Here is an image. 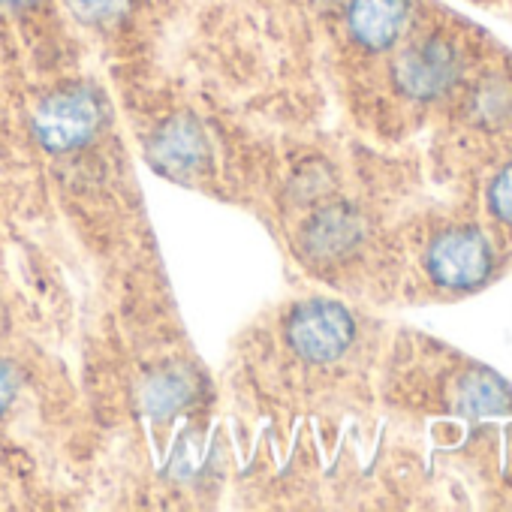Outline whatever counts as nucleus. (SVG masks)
<instances>
[{
  "label": "nucleus",
  "instance_id": "ddd939ff",
  "mask_svg": "<svg viewBox=\"0 0 512 512\" xmlns=\"http://www.w3.org/2000/svg\"><path fill=\"white\" fill-rule=\"evenodd\" d=\"M4 7H13V10H25V7H34V4H40V0H0Z\"/></svg>",
  "mask_w": 512,
  "mask_h": 512
},
{
  "label": "nucleus",
  "instance_id": "1a4fd4ad",
  "mask_svg": "<svg viewBox=\"0 0 512 512\" xmlns=\"http://www.w3.org/2000/svg\"><path fill=\"white\" fill-rule=\"evenodd\" d=\"M184 395H187V386L178 374H160L148 392V407L154 413H166V410H175Z\"/></svg>",
  "mask_w": 512,
  "mask_h": 512
},
{
  "label": "nucleus",
  "instance_id": "20e7f679",
  "mask_svg": "<svg viewBox=\"0 0 512 512\" xmlns=\"http://www.w3.org/2000/svg\"><path fill=\"white\" fill-rule=\"evenodd\" d=\"M455 79V52L443 40H422L395 61V82L410 97H437Z\"/></svg>",
  "mask_w": 512,
  "mask_h": 512
},
{
  "label": "nucleus",
  "instance_id": "0eeeda50",
  "mask_svg": "<svg viewBox=\"0 0 512 512\" xmlns=\"http://www.w3.org/2000/svg\"><path fill=\"white\" fill-rule=\"evenodd\" d=\"M154 151L169 172H190L205 160V139L193 121L175 118L157 133Z\"/></svg>",
  "mask_w": 512,
  "mask_h": 512
},
{
  "label": "nucleus",
  "instance_id": "9d476101",
  "mask_svg": "<svg viewBox=\"0 0 512 512\" xmlns=\"http://www.w3.org/2000/svg\"><path fill=\"white\" fill-rule=\"evenodd\" d=\"M124 4H127V0H67V7L73 10V16L88 22V25H100V22L118 19Z\"/></svg>",
  "mask_w": 512,
  "mask_h": 512
},
{
  "label": "nucleus",
  "instance_id": "f03ea898",
  "mask_svg": "<svg viewBox=\"0 0 512 512\" xmlns=\"http://www.w3.org/2000/svg\"><path fill=\"white\" fill-rule=\"evenodd\" d=\"M284 338H287V347L302 362L329 365L350 350V344L356 338V323L344 305L314 299V302H302L290 311Z\"/></svg>",
  "mask_w": 512,
  "mask_h": 512
},
{
  "label": "nucleus",
  "instance_id": "6e6552de",
  "mask_svg": "<svg viewBox=\"0 0 512 512\" xmlns=\"http://www.w3.org/2000/svg\"><path fill=\"white\" fill-rule=\"evenodd\" d=\"M458 404L467 416H494L512 410V389L491 371H473L458 389Z\"/></svg>",
  "mask_w": 512,
  "mask_h": 512
},
{
  "label": "nucleus",
  "instance_id": "423d86ee",
  "mask_svg": "<svg viewBox=\"0 0 512 512\" xmlns=\"http://www.w3.org/2000/svg\"><path fill=\"white\" fill-rule=\"evenodd\" d=\"M359 238V220L347 208H323L305 226V247L317 260H335L347 253Z\"/></svg>",
  "mask_w": 512,
  "mask_h": 512
},
{
  "label": "nucleus",
  "instance_id": "f257e3e1",
  "mask_svg": "<svg viewBox=\"0 0 512 512\" xmlns=\"http://www.w3.org/2000/svg\"><path fill=\"white\" fill-rule=\"evenodd\" d=\"M103 127V103L94 88H61L34 112V136L46 151L67 154L97 139Z\"/></svg>",
  "mask_w": 512,
  "mask_h": 512
},
{
  "label": "nucleus",
  "instance_id": "f8f14e48",
  "mask_svg": "<svg viewBox=\"0 0 512 512\" xmlns=\"http://www.w3.org/2000/svg\"><path fill=\"white\" fill-rule=\"evenodd\" d=\"M16 392H19V377L4 359H0V416L10 410V404L16 401Z\"/></svg>",
  "mask_w": 512,
  "mask_h": 512
},
{
  "label": "nucleus",
  "instance_id": "9b49d317",
  "mask_svg": "<svg viewBox=\"0 0 512 512\" xmlns=\"http://www.w3.org/2000/svg\"><path fill=\"white\" fill-rule=\"evenodd\" d=\"M491 211L500 217V220H506V223H512V163L494 178V184H491Z\"/></svg>",
  "mask_w": 512,
  "mask_h": 512
},
{
  "label": "nucleus",
  "instance_id": "39448f33",
  "mask_svg": "<svg viewBox=\"0 0 512 512\" xmlns=\"http://www.w3.org/2000/svg\"><path fill=\"white\" fill-rule=\"evenodd\" d=\"M407 13H410L407 0H350L347 28L359 46L371 52H383L401 37L407 25Z\"/></svg>",
  "mask_w": 512,
  "mask_h": 512
},
{
  "label": "nucleus",
  "instance_id": "7ed1b4c3",
  "mask_svg": "<svg viewBox=\"0 0 512 512\" xmlns=\"http://www.w3.org/2000/svg\"><path fill=\"white\" fill-rule=\"evenodd\" d=\"M428 272L440 287L470 290L491 272V247L479 229L443 232L428 250Z\"/></svg>",
  "mask_w": 512,
  "mask_h": 512
}]
</instances>
